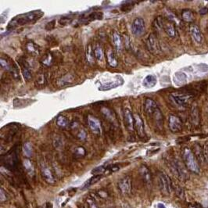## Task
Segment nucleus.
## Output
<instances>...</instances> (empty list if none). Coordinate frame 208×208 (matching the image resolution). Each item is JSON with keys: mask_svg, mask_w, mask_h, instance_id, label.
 <instances>
[{"mask_svg": "<svg viewBox=\"0 0 208 208\" xmlns=\"http://www.w3.org/2000/svg\"><path fill=\"white\" fill-rule=\"evenodd\" d=\"M0 65H1L2 68L8 70V71H10L11 73L13 74H16L15 68H13V67H12L11 63L9 62L7 60L4 59L3 57H1V60H0Z\"/></svg>", "mask_w": 208, "mask_h": 208, "instance_id": "obj_25", "label": "nucleus"}, {"mask_svg": "<svg viewBox=\"0 0 208 208\" xmlns=\"http://www.w3.org/2000/svg\"><path fill=\"white\" fill-rule=\"evenodd\" d=\"M102 113L105 115V117H107L108 119H112L113 117H112V113L109 109L107 108H103L102 109Z\"/></svg>", "mask_w": 208, "mask_h": 208, "instance_id": "obj_39", "label": "nucleus"}, {"mask_svg": "<svg viewBox=\"0 0 208 208\" xmlns=\"http://www.w3.org/2000/svg\"><path fill=\"white\" fill-rule=\"evenodd\" d=\"M107 61H108V64H110L111 67H115L117 66V60L116 56L114 55L113 52L112 50L109 49L107 52Z\"/></svg>", "mask_w": 208, "mask_h": 208, "instance_id": "obj_24", "label": "nucleus"}, {"mask_svg": "<svg viewBox=\"0 0 208 208\" xmlns=\"http://www.w3.org/2000/svg\"><path fill=\"white\" fill-rule=\"evenodd\" d=\"M190 33L192 39L196 43L201 44L203 42V34L199 27L196 24H191L190 27Z\"/></svg>", "mask_w": 208, "mask_h": 208, "instance_id": "obj_11", "label": "nucleus"}, {"mask_svg": "<svg viewBox=\"0 0 208 208\" xmlns=\"http://www.w3.org/2000/svg\"><path fill=\"white\" fill-rule=\"evenodd\" d=\"M182 158L187 169L196 174H199L200 172V168L198 164L197 159L191 149L187 147L184 148L182 150Z\"/></svg>", "mask_w": 208, "mask_h": 208, "instance_id": "obj_2", "label": "nucleus"}, {"mask_svg": "<svg viewBox=\"0 0 208 208\" xmlns=\"http://www.w3.org/2000/svg\"><path fill=\"white\" fill-rule=\"evenodd\" d=\"M87 204L88 205H89V208H99L98 206H97V204H96L95 201L93 200L90 199V198H88L87 199Z\"/></svg>", "mask_w": 208, "mask_h": 208, "instance_id": "obj_40", "label": "nucleus"}, {"mask_svg": "<svg viewBox=\"0 0 208 208\" xmlns=\"http://www.w3.org/2000/svg\"><path fill=\"white\" fill-rule=\"evenodd\" d=\"M156 84H157V78H156V76L152 75H147V76L143 79V86H144L145 88H147V89L154 87V86H156Z\"/></svg>", "mask_w": 208, "mask_h": 208, "instance_id": "obj_22", "label": "nucleus"}, {"mask_svg": "<svg viewBox=\"0 0 208 208\" xmlns=\"http://www.w3.org/2000/svg\"><path fill=\"white\" fill-rule=\"evenodd\" d=\"M186 75L184 73H182V72H177V73H175V75H174V82L177 85H179V86L185 83V81H186Z\"/></svg>", "mask_w": 208, "mask_h": 208, "instance_id": "obj_28", "label": "nucleus"}, {"mask_svg": "<svg viewBox=\"0 0 208 208\" xmlns=\"http://www.w3.org/2000/svg\"><path fill=\"white\" fill-rule=\"evenodd\" d=\"M56 124H57L59 127L64 128V127H67V126H69V121L65 117L60 116L58 117L57 119H56Z\"/></svg>", "mask_w": 208, "mask_h": 208, "instance_id": "obj_30", "label": "nucleus"}, {"mask_svg": "<svg viewBox=\"0 0 208 208\" xmlns=\"http://www.w3.org/2000/svg\"><path fill=\"white\" fill-rule=\"evenodd\" d=\"M169 127L172 132H179L182 129V122L179 117L175 115H170L168 120Z\"/></svg>", "mask_w": 208, "mask_h": 208, "instance_id": "obj_10", "label": "nucleus"}, {"mask_svg": "<svg viewBox=\"0 0 208 208\" xmlns=\"http://www.w3.org/2000/svg\"><path fill=\"white\" fill-rule=\"evenodd\" d=\"M23 154H24L27 157H31V156H32L33 148L31 143H24V145H23Z\"/></svg>", "mask_w": 208, "mask_h": 208, "instance_id": "obj_29", "label": "nucleus"}, {"mask_svg": "<svg viewBox=\"0 0 208 208\" xmlns=\"http://www.w3.org/2000/svg\"><path fill=\"white\" fill-rule=\"evenodd\" d=\"M124 121L126 127L131 132H133L135 129V119H134V115L129 110H124Z\"/></svg>", "mask_w": 208, "mask_h": 208, "instance_id": "obj_13", "label": "nucleus"}, {"mask_svg": "<svg viewBox=\"0 0 208 208\" xmlns=\"http://www.w3.org/2000/svg\"><path fill=\"white\" fill-rule=\"evenodd\" d=\"M113 42L114 46L117 50H121L122 48V39L118 33L113 32Z\"/></svg>", "mask_w": 208, "mask_h": 208, "instance_id": "obj_27", "label": "nucleus"}, {"mask_svg": "<svg viewBox=\"0 0 208 208\" xmlns=\"http://www.w3.org/2000/svg\"><path fill=\"white\" fill-rule=\"evenodd\" d=\"M144 109L148 116L152 117L159 108L157 103L154 100H153L152 99H146L144 104Z\"/></svg>", "mask_w": 208, "mask_h": 208, "instance_id": "obj_15", "label": "nucleus"}, {"mask_svg": "<svg viewBox=\"0 0 208 208\" xmlns=\"http://www.w3.org/2000/svg\"><path fill=\"white\" fill-rule=\"evenodd\" d=\"M204 157H205V160L208 162V144L207 143H206L205 147H204Z\"/></svg>", "mask_w": 208, "mask_h": 208, "instance_id": "obj_43", "label": "nucleus"}, {"mask_svg": "<svg viewBox=\"0 0 208 208\" xmlns=\"http://www.w3.org/2000/svg\"><path fill=\"white\" fill-rule=\"evenodd\" d=\"M157 207H158V208H165V206L164 205V204H158V205H157Z\"/></svg>", "mask_w": 208, "mask_h": 208, "instance_id": "obj_45", "label": "nucleus"}, {"mask_svg": "<svg viewBox=\"0 0 208 208\" xmlns=\"http://www.w3.org/2000/svg\"><path fill=\"white\" fill-rule=\"evenodd\" d=\"M118 189L122 194H128L132 191V179L130 176L122 178L118 182Z\"/></svg>", "mask_w": 208, "mask_h": 208, "instance_id": "obj_9", "label": "nucleus"}, {"mask_svg": "<svg viewBox=\"0 0 208 208\" xmlns=\"http://www.w3.org/2000/svg\"><path fill=\"white\" fill-rule=\"evenodd\" d=\"M17 161V154L14 152H10L5 157V161H3V163H5V167L12 168L15 167Z\"/></svg>", "mask_w": 208, "mask_h": 208, "instance_id": "obj_20", "label": "nucleus"}, {"mask_svg": "<svg viewBox=\"0 0 208 208\" xmlns=\"http://www.w3.org/2000/svg\"><path fill=\"white\" fill-rule=\"evenodd\" d=\"M88 124H89V127L91 131L95 134L101 133V123L97 118L94 117L92 116H89L88 118Z\"/></svg>", "mask_w": 208, "mask_h": 208, "instance_id": "obj_14", "label": "nucleus"}, {"mask_svg": "<svg viewBox=\"0 0 208 208\" xmlns=\"http://www.w3.org/2000/svg\"><path fill=\"white\" fill-rule=\"evenodd\" d=\"M193 153H194L195 157H196L197 160H199L200 162H203L205 160L204 149H202L200 145L198 144V143L193 145Z\"/></svg>", "mask_w": 208, "mask_h": 208, "instance_id": "obj_21", "label": "nucleus"}, {"mask_svg": "<svg viewBox=\"0 0 208 208\" xmlns=\"http://www.w3.org/2000/svg\"><path fill=\"white\" fill-rule=\"evenodd\" d=\"M86 136H87V135H86V132L83 130L80 131L79 133H78V138H79L81 141H84V140L86 138Z\"/></svg>", "mask_w": 208, "mask_h": 208, "instance_id": "obj_42", "label": "nucleus"}, {"mask_svg": "<svg viewBox=\"0 0 208 208\" xmlns=\"http://www.w3.org/2000/svg\"><path fill=\"white\" fill-rule=\"evenodd\" d=\"M171 98L177 105L185 107L193 98V95L187 92H174L171 94Z\"/></svg>", "mask_w": 208, "mask_h": 208, "instance_id": "obj_5", "label": "nucleus"}, {"mask_svg": "<svg viewBox=\"0 0 208 208\" xmlns=\"http://www.w3.org/2000/svg\"><path fill=\"white\" fill-rule=\"evenodd\" d=\"M134 119H135V128L138 133V136L143 138L145 136V128H144V123H143V119L139 114H134Z\"/></svg>", "mask_w": 208, "mask_h": 208, "instance_id": "obj_16", "label": "nucleus"}, {"mask_svg": "<svg viewBox=\"0 0 208 208\" xmlns=\"http://www.w3.org/2000/svg\"><path fill=\"white\" fill-rule=\"evenodd\" d=\"M159 185L161 193L164 196H169L171 191V183L169 178L164 173L159 174Z\"/></svg>", "mask_w": 208, "mask_h": 208, "instance_id": "obj_4", "label": "nucleus"}, {"mask_svg": "<svg viewBox=\"0 0 208 208\" xmlns=\"http://www.w3.org/2000/svg\"><path fill=\"white\" fill-rule=\"evenodd\" d=\"M7 200V197H6V192L3 190V189L2 188L1 190H0V200H1V202H5V201Z\"/></svg>", "mask_w": 208, "mask_h": 208, "instance_id": "obj_41", "label": "nucleus"}, {"mask_svg": "<svg viewBox=\"0 0 208 208\" xmlns=\"http://www.w3.org/2000/svg\"><path fill=\"white\" fill-rule=\"evenodd\" d=\"M94 56L96 60H102L103 58V50L101 46L100 45H96L94 49Z\"/></svg>", "mask_w": 208, "mask_h": 208, "instance_id": "obj_33", "label": "nucleus"}, {"mask_svg": "<svg viewBox=\"0 0 208 208\" xmlns=\"http://www.w3.org/2000/svg\"><path fill=\"white\" fill-rule=\"evenodd\" d=\"M155 25L157 28H161L169 37L174 38L176 36V29L174 23L171 20H165V19L158 17L155 20Z\"/></svg>", "mask_w": 208, "mask_h": 208, "instance_id": "obj_3", "label": "nucleus"}, {"mask_svg": "<svg viewBox=\"0 0 208 208\" xmlns=\"http://www.w3.org/2000/svg\"><path fill=\"white\" fill-rule=\"evenodd\" d=\"M52 62H53V57H52L51 54H49V53L45 55L42 60V63L45 66L51 65Z\"/></svg>", "mask_w": 208, "mask_h": 208, "instance_id": "obj_35", "label": "nucleus"}, {"mask_svg": "<svg viewBox=\"0 0 208 208\" xmlns=\"http://www.w3.org/2000/svg\"><path fill=\"white\" fill-rule=\"evenodd\" d=\"M75 154L76 155V157H84L85 154H86V149L83 147H78L75 149Z\"/></svg>", "mask_w": 208, "mask_h": 208, "instance_id": "obj_38", "label": "nucleus"}, {"mask_svg": "<svg viewBox=\"0 0 208 208\" xmlns=\"http://www.w3.org/2000/svg\"><path fill=\"white\" fill-rule=\"evenodd\" d=\"M123 83H124V79L122 78V77L116 76L113 79L106 81L105 83L100 85L98 89L100 91H108L110 89H115V88L121 86V85H123Z\"/></svg>", "mask_w": 208, "mask_h": 208, "instance_id": "obj_7", "label": "nucleus"}, {"mask_svg": "<svg viewBox=\"0 0 208 208\" xmlns=\"http://www.w3.org/2000/svg\"><path fill=\"white\" fill-rule=\"evenodd\" d=\"M140 174L143 179L144 183L147 185L148 187H151L152 185V176H151V173L149 170L146 168V166H142L140 168Z\"/></svg>", "mask_w": 208, "mask_h": 208, "instance_id": "obj_17", "label": "nucleus"}, {"mask_svg": "<svg viewBox=\"0 0 208 208\" xmlns=\"http://www.w3.org/2000/svg\"><path fill=\"white\" fill-rule=\"evenodd\" d=\"M86 58H87V60L89 63L94 62V56H93V52H92V46L91 45H89L88 46V49L86 51Z\"/></svg>", "mask_w": 208, "mask_h": 208, "instance_id": "obj_34", "label": "nucleus"}, {"mask_svg": "<svg viewBox=\"0 0 208 208\" xmlns=\"http://www.w3.org/2000/svg\"><path fill=\"white\" fill-rule=\"evenodd\" d=\"M44 15V13L42 10H34L26 13L20 14L14 17L7 26V29H13L20 26L33 23L41 18Z\"/></svg>", "mask_w": 208, "mask_h": 208, "instance_id": "obj_1", "label": "nucleus"}, {"mask_svg": "<svg viewBox=\"0 0 208 208\" xmlns=\"http://www.w3.org/2000/svg\"><path fill=\"white\" fill-rule=\"evenodd\" d=\"M190 121L193 126H198L200 122V113L197 106H193L190 112Z\"/></svg>", "mask_w": 208, "mask_h": 208, "instance_id": "obj_18", "label": "nucleus"}, {"mask_svg": "<svg viewBox=\"0 0 208 208\" xmlns=\"http://www.w3.org/2000/svg\"><path fill=\"white\" fill-rule=\"evenodd\" d=\"M41 173H42V178L49 184L55 183V179L53 177V174L52 173L50 168L45 164H41Z\"/></svg>", "mask_w": 208, "mask_h": 208, "instance_id": "obj_12", "label": "nucleus"}, {"mask_svg": "<svg viewBox=\"0 0 208 208\" xmlns=\"http://www.w3.org/2000/svg\"><path fill=\"white\" fill-rule=\"evenodd\" d=\"M26 49L30 53L34 55H38L39 53V47L36 45H34L33 42H29V43L27 44Z\"/></svg>", "mask_w": 208, "mask_h": 208, "instance_id": "obj_31", "label": "nucleus"}, {"mask_svg": "<svg viewBox=\"0 0 208 208\" xmlns=\"http://www.w3.org/2000/svg\"><path fill=\"white\" fill-rule=\"evenodd\" d=\"M23 167H24L25 171L28 172V174H29L30 176H34V165H33L32 162H31L28 158H26L23 160Z\"/></svg>", "mask_w": 208, "mask_h": 208, "instance_id": "obj_23", "label": "nucleus"}, {"mask_svg": "<svg viewBox=\"0 0 208 208\" xmlns=\"http://www.w3.org/2000/svg\"><path fill=\"white\" fill-rule=\"evenodd\" d=\"M182 20L188 23H191L194 20V14L190 9H185L182 12Z\"/></svg>", "mask_w": 208, "mask_h": 208, "instance_id": "obj_26", "label": "nucleus"}, {"mask_svg": "<svg viewBox=\"0 0 208 208\" xmlns=\"http://www.w3.org/2000/svg\"><path fill=\"white\" fill-rule=\"evenodd\" d=\"M146 30V25H145V21L143 18L135 19L132 25V31L134 35L135 36H141Z\"/></svg>", "mask_w": 208, "mask_h": 208, "instance_id": "obj_8", "label": "nucleus"}, {"mask_svg": "<svg viewBox=\"0 0 208 208\" xmlns=\"http://www.w3.org/2000/svg\"><path fill=\"white\" fill-rule=\"evenodd\" d=\"M207 12H208V9H207V8H206V7L202 8V9L200 10V13L202 14V15H204V14H206Z\"/></svg>", "mask_w": 208, "mask_h": 208, "instance_id": "obj_44", "label": "nucleus"}, {"mask_svg": "<svg viewBox=\"0 0 208 208\" xmlns=\"http://www.w3.org/2000/svg\"><path fill=\"white\" fill-rule=\"evenodd\" d=\"M101 178H102V175H94L93 177L91 178L90 179H89V180H88L87 182L85 183L84 187H83V188H88V187L94 185V184L96 183L98 181H100Z\"/></svg>", "mask_w": 208, "mask_h": 208, "instance_id": "obj_32", "label": "nucleus"}, {"mask_svg": "<svg viewBox=\"0 0 208 208\" xmlns=\"http://www.w3.org/2000/svg\"><path fill=\"white\" fill-rule=\"evenodd\" d=\"M23 78H24V79L26 80V81H28V80H30L31 78V70H30L29 67L27 65L24 66L23 68Z\"/></svg>", "mask_w": 208, "mask_h": 208, "instance_id": "obj_36", "label": "nucleus"}, {"mask_svg": "<svg viewBox=\"0 0 208 208\" xmlns=\"http://www.w3.org/2000/svg\"><path fill=\"white\" fill-rule=\"evenodd\" d=\"M106 170H107V168L104 166L98 167V168H96L95 169L92 171V174H93L94 175H101Z\"/></svg>", "mask_w": 208, "mask_h": 208, "instance_id": "obj_37", "label": "nucleus"}, {"mask_svg": "<svg viewBox=\"0 0 208 208\" xmlns=\"http://www.w3.org/2000/svg\"><path fill=\"white\" fill-rule=\"evenodd\" d=\"M146 45L147 47V49L153 54H157V53H160V43H159L158 39H157L154 34H150L148 36L146 42Z\"/></svg>", "mask_w": 208, "mask_h": 208, "instance_id": "obj_6", "label": "nucleus"}, {"mask_svg": "<svg viewBox=\"0 0 208 208\" xmlns=\"http://www.w3.org/2000/svg\"><path fill=\"white\" fill-rule=\"evenodd\" d=\"M174 171H175L177 175L179 176V177H180L182 179H187L189 178L188 173H187L186 170L181 164V163L179 161L174 162Z\"/></svg>", "mask_w": 208, "mask_h": 208, "instance_id": "obj_19", "label": "nucleus"}]
</instances>
